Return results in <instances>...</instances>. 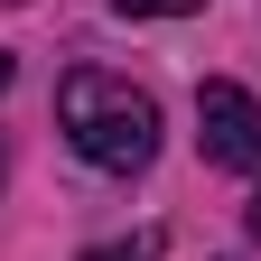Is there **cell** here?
<instances>
[{
  "mask_svg": "<svg viewBox=\"0 0 261 261\" xmlns=\"http://www.w3.org/2000/svg\"><path fill=\"white\" fill-rule=\"evenodd\" d=\"M84 261H140V252H84Z\"/></svg>",
  "mask_w": 261,
  "mask_h": 261,
  "instance_id": "4",
  "label": "cell"
},
{
  "mask_svg": "<svg viewBox=\"0 0 261 261\" xmlns=\"http://www.w3.org/2000/svg\"><path fill=\"white\" fill-rule=\"evenodd\" d=\"M196 140H205L215 168H261V103H252L243 84L215 75L205 93H196Z\"/></svg>",
  "mask_w": 261,
  "mask_h": 261,
  "instance_id": "2",
  "label": "cell"
},
{
  "mask_svg": "<svg viewBox=\"0 0 261 261\" xmlns=\"http://www.w3.org/2000/svg\"><path fill=\"white\" fill-rule=\"evenodd\" d=\"M252 233H261V196H252Z\"/></svg>",
  "mask_w": 261,
  "mask_h": 261,
  "instance_id": "6",
  "label": "cell"
},
{
  "mask_svg": "<svg viewBox=\"0 0 261 261\" xmlns=\"http://www.w3.org/2000/svg\"><path fill=\"white\" fill-rule=\"evenodd\" d=\"M0 177H10V159H0Z\"/></svg>",
  "mask_w": 261,
  "mask_h": 261,
  "instance_id": "7",
  "label": "cell"
},
{
  "mask_svg": "<svg viewBox=\"0 0 261 261\" xmlns=\"http://www.w3.org/2000/svg\"><path fill=\"white\" fill-rule=\"evenodd\" d=\"M121 10H130V19H187L196 0H121Z\"/></svg>",
  "mask_w": 261,
  "mask_h": 261,
  "instance_id": "3",
  "label": "cell"
},
{
  "mask_svg": "<svg viewBox=\"0 0 261 261\" xmlns=\"http://www.w3.org/2000/svg\"><path fill=\"white\" fill-rule=\"evenodd\" d=\"M56 130L75 140V159H93V168H112V177H130V168H149L159 159V103L130 75H65L56 84Z\"/></svg>",
  "mask_w": 261,
  "mask_h": 261,
  "instance_id": "1",
  "label": "cell"
},
{
  "mask_svg": "<svg viewBox=\"0 0 261 261\" xmlns=\"http://www.w3.org/2000/svg\"><path fill=\"white\" fill-rule=\"evenodd\" d=\"M0 93H10V56H0Z\"/></svg>",
  "mask_w": 261,
  "mask_h": 261,
  "instance_id": "5",
  "label": "cell"
}]
</instances>
